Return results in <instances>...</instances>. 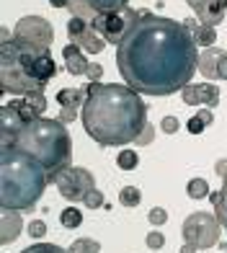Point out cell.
Listing matches in <instances>:
<instances>
[{"instance_id": "6da1fadb", "label": "cell", "mask_w": 227, "mask_h": 253, "mask_svg": "<svg viewBox=\"0 0 227 253\" xmlns=\"http://www.w3.org/2000/svg\"><path fill=\"white\" fill-rule=\"evenodd\" d=\"M116 67L137 93L173 96L199 70V47L184 21L137 10L116 47Z\"/></svg>"}, {"instance_id": "7a4b0ae2", "label": "cell", "mask_w": 227, "mask_h": 253, "mask_svg": "<svg viewBox=\"0 0 227 253\" xmlns=\"http://www.w3.org/2000/svg\"><path fill=\"white\" fill-rule=\"evenodd\" d=\"M88 137L101 147L134 142L147 126V103L127 83H88V101L80 109Z\"/></svg>"}, {"instance_id": "3957f363", "label": "cell", "mask_w": 227, "mask_h": 253, "mask_svg": "<svg viewBox=\"0 0 227 253\" xmlns=\"http://www.w3.org/2000/svg\"><path fill=\"white\" fill-rule=\"evenodd\" d=\"M47 183L49 173L37 158L18 147L0 150V207L3 210L34 212Z\"/></svg>"}, {"instance_id": "277c9868", "label": "cell", "mask_w": 227, "mask_h": 253, "mask_svg": "<svg viewBox=\"0 0 227 253\" xmlns=\"http://www.w3.org/2000/svg\"><path fill=\"white\" fill-rule=\"evenodd\" d=\"M10 147H18V150L29 153L31 158H37L39 163L47 168L49 181L54 183L57 176L62 173L65 168H70L73 160V140L70 132L60 119H31L26 122V126L18 132L16 142Z\"/></svg>"}, {"instance_id": "5b68a950", "label": "cell", "mask_w": 227, "mask_h": 253, "mask_svg": "<svg viewBox=\"0 0 227 253\" xmlns=\"http://www.w3.org/2000/svg\"><path fill=\"white\" fill-rule=\"evenodd\" d=\"M44 88H47V83L29 78L24 57H21L16 44L10 39L3 42V49H0V90L13 96H31L44 93Z\"/></svg>"}, {"instance_id": "8992f818", "label": "cell", "mask_w": 227, "mask_h": 253, "mask_svg": "<svg viewBox=\"0 0 227 253\" xmlns=\"http://www.w3.org/2000/svg\"><path fill=\"white\" fill-rule=\"evenodd\" d=\"M10 42L29 57H41V54H49L52 42H54V31H52L47 18L24 16L13 26V37H10Z\"/></svg>"}, {"instance_id": "52a82bcc", "label": "cell", "mask_w": 227, "mask_h": 253, "mask_svg": "<svg viewBox=\"0 0 227 253\" xmlns=\"http://www.w3.org/2000/svg\"><path fill=\"white\" fill-rule=\"evenodd\" d=\"M220 230H222V222L214 214L194 212L181 225V235H184V243H194L196 248H212L220 240Z\"/></svg>"}, {"instance_id": "ba28073f", "label": "cell", "mask_w": 227, "mask_h": 253, "mask_svg": "<svg viewBox=\"0 0 227 253\" xmlns=\"http://www.w3.org/2000/svg\"><path fill=\"white\" fill-rule=\"evenodd\" d=\"M54 186L67 202H83L85 194L90 189H96V178H93V173H90L88 168L70 166V168H65L62 173L57 176Z\"/></svg>"}, {"instance_id": "9c48e42d", "label": "cell", "mask_w": 227, "mask_h": 253, "mask_svg": "<svg viewBox=\"0 0 227 253\" xmlns=\"http://www.w3.org/2000/svg\"><path fill=\"white\" fill-rule=\"evenodd\" d=\"M134 16H137L134 8H127L124 13H96V18L90 21V29L96 34H101L106 39V44H116L119 47L129 24L134 21Z\"/></svg>"}, {"instance_id": "30bf717a", "label": "cell", "mask_w": 227, "mask_h": 253, "mask_svg": "<svg viewBox=\"0 0 227 253\" xmlns=\"http://www.w3.org/2000/svg\"><path fill=\"white\" fill-rule=\"evenodd\" d=\"M26 126V119L21 117V111L13 106V103H5L3 109H0V142L3 147H10L16 142L18 132Z\"/></svg>"}, {"instance_id": "8fae6325", "label": "cell", "mask_w": 227, "mask_h": 253, "mask_svg": "<svg viewBox=\"0 0 227 253\" xmlns=\"http://www.w3.org/2000/svg\"><path fill=\"white\" fill-rule=\"evenodd\" d=\"M186 106H217L220 101V88L212 83H189L181 90Z\"/></svg>"}, {"instance_id": "7c38bea8", "label": "cell", "mask_w": 227, "mask_h": 253, "mask_svg": "<svg viewBox=\"0 0 227 253\" xmlns=\"http://www.w3.org/2000/svg\"><path fill=\"white\" fill-rule=\"evenodd\" d=\"M191 10L196 13L199 24L204 26H217L227 13V0H186Z\"/></svg>"}, {"instance_id": "4fadbf2b", "label": "cell", "mask_w": 227, "mask_h": 253, "mask_svg": "<svg viewBox=\"0 0 227 253\" xmlns=\"http://www.w3.org/2000/svg\"><path fill=\"white\" fill-rule=\"evenodd\" d=\"M21 52V49H18ZM21 57H24V65H26V73L29 78L34 80H41V83H47V80H52L57 75V62L52 60L49 54H41V57H29L21 52Z\"/></svg>"}, {"instance_id": "5bb4252c", "label": "cell", "mask_w": 227, "mask_h": 253, "mask_svg": "<svg viewBox=\"0 0 227 253\" xmlns=\"http://www.w3.org/2000/svg\"><path fill=\"white\" fill-rule=\"evenodd\" d=\"M0 225H3V233H0V243H10L21 235V227H24V220H21V212L16 210H0Z\"/></svg>"}, {"instance_id": "9a60e30c", "label": "cell", "mask_w": 227, "mask_h": 253, "mask_svg": "<svg viewBox=\"0 0 227 253\" xmlns=\"http://www.w3.org/2000/svg\"><path fill=\"white\" fill-rule=\"evenodd\" d=\"M62 57H65V70L70 75H85L88 73V60L83 54V47H77V44H67L62 49Z\"/></svg>"}, {"instance_id": "2e32d148", "label": "cell", "mask_w": 227, "mask_h": 253, "mask_svg": "<svg viewBox=\"0 0 227 253\" xmlns=\"http://www.w3.org/2000/svg\"><path fill=\"white\" fill-rule=\"evenodd\" d=\"M225 54V49L220 47H207L201 54H199V73L207 78V80H217V62H220V57Z\"/></svg>"}, {"instance_id": "e0dca14e", "label": "cell", "mask_w": 227, "mask_h": 253, "mask_svg": "<svg viewBox=\"0 0 227 253\" xmlns=\"http://www.w3.org/2000/svg\"><path fill=\"white\" fill-rule=\"evenodd\" d=\"M184 24L191 29V34H194V42L196 47H214V42H217V31H214V26H204L199 24V18H184Z\"/></svg>"}, {"instance_id": "ac0fdd59", "label": "cell", "mask_w": 227, "mask_h": 253, "mask_svg": "<svg viewBox=\"0 0 227 253\" xmlns=\"http://www.w3.org/2000/svg\"><path fill=\"white\" fill-rule=\"evenodd\" d=\"M88 101V85L85 88H62L57 90V103L62 109H83Z\"/></svg>"}, {"instance_id": "d6986e66", "label": "cell", "mask_w": 227, "mask_h": 253, "mask_svg": "<svg viewBox=\"0 0 227 253\" xmlns=\"http://www.w3.org/2000/svg\"><path fill=\"white\" fill-rule=\"evenodd\" d=\"M96 13H124L129 8V0H85Z\"/></svg>"}, {"instance_id": "ffe728a7", "label": "cell", "mask_w": 227, "mask_h": 253, "mask_svg": "<svg viewBox=\"0 0 227 253\" xmlns=\"http://www.w3.org/2000/svg\"><path fill=\"white\" fill-rule=\"evenodd\" d=\"M77 47H83V52H88V54H98V52H104V47H106V39L101 37V34H96L93 29H90L85 37L77 42Z\"/></svg>"}, {"instance_id": "44dd1931", "label": "cell", "mask_w": 227, "mask_h": 253, "mask_svg": "<svg viewBox=\"0 0 227 253\" xmlns=\"http://www.w3.org/2000/svg\"><path fill=\"white\" fill-rule=\"evenodd\" d=\"M88 31H90V21H85V18H80V16H73L70 21H67V34H70V42H73V44L80 42Z\"/></svg>"}, {"instance_id": "7402d4cb", "label": "cell", "mask_w": 227, "mask_h": 253, "mask_svg": "<svg viewBox=\"0 0 227 253\" xmlns=\"http://www.w3.org/2000/svg\"><path fill=\"white\" fill-rule=\"evenodd\" d=\"M80 222H83V214H80V210H77V207H67V210L60 212V225H62V227L75 230V227H80Z\"/></svg>"}, {"instance_id": "603a6c76", "label": "cell", "mask_w": 227, "mask_h": 253, "mask_svg": "<svg viewBox=\"0 0 227 253\" xmlns=\"http://www.w3.org/2000/svg\"><path fill=\"white\" fill-rule=\"evenodd\" d=\"M186 194L191 199H204V197H209V183L204 178H191L186 186Z\"/></svg>"}, {"instance_id": "cb8c5ba5", "label": "cell", "mask_w": 227, "mask_h": 253, "mask_svg": "<svg viewBox=\"0 0 227 253\" xmlns=\"http://www.w3.org/2000/svg\"><path fill=\"white\" fill-rule=\"evenodd\" d=\"M119 202H121V207H137L142 202V194L137 186H124L119 191Z\"/></svg>"}, {"instance_id": "d4e9b609", "label": "cell", "mask_w": 227, "mask_h": 253, "mask_svg": "<svg viewBox=\"0 0 227 253\" xmlns=\"http://www.w3.org/2000/svg\"><path fill=\"white\" fill-rule=\"evenodd\" d=\"M70 253H101V243L98 240H90V238H80L67 248Z\"/></svg>"}, {"instance_id": "484cf974", "label": "cell", "mask_w": 227, "mask_h": 253, "mask_svg": "<svg viewBox=\"0 0 227 253\" xmlns=\"http://www.w3.org/2000/svg\"><path fill=\"white\" fill-rule=\"evenodd\" d=\"M137 163H140V155L134 153V150H121L116 155V166L121 170H134V168H137Z\"/></svg>"}, {"instance_id": "4316f807", "label": "cell", "mask_w": 227, "mask_h": 253, "mask_svg": "<svg viewBox=\"0 0 227 253\" xmlns=\"http://www.w3.org/2000/svg\"><path fill=\"white\" fill-rule=\"evenodd\" d=\"M83 204L88 207V210H101V207L106 204V199H104V194H101V189H90V191L85 194Z\"/></svg>"}, {"instance_id": "83f0119b", "label": "cell", "mask_w": 227, "mask_h": 253, "mask_svg": "<svg viewBox=\"0 0 227 253\" xmlns=\"http://www.w3.org/2000/svg\"><path fill=\"white\" fill-rule=\"evenodd\" d=\"M26 101H29V106L34 109L37 117H41V114L47 111V96L44 93H31V96H26Z\"/></svg>"}, {"instance_id": "f1b7e54d", "label": "cell", "mask_w": 227, "mask_h": 253, "mask_svg": "<svg viewBox=\"0 0 227 253\" xmlns=\"http://www.w3.org/2000/svg\"><path fill=\"white\" fill-rule=\"evenodd\" d=\"M21 253H70V251H65L60 246H52V243H34V246L24 248Z\"/></svg>"}, {"instance_id": "f546056e", "label": "cell", "mask_w": 227, "mask_h": 253, "mask_svg": "<svg viewBox=\"0 0 227 253\" xmlns=\"http://www.w3.org/2000/svg\"><path fill=\"white\" fill-rule=\"evenodd\" d=\"M145 243H147V248H152V251H160V248L165 246V238H163V233H157V230H152V233L145 238Z\"/></svg>"}, {"instance_id": "4dcf8cb0", "label": "cell", "mask_w": 227, "mask_h": 253, "mask_svg": "<svg viewBox=\"0 0 227 253\" xmlns=\"http://www.w3.org/2000/svg\"><path fill=\"white\" fill-rule=\"evenodd\" d=\"M150 222L152 225H165L168 222V212L163 210V207H155V210H150Z\"/></svg>"}, {"instance_id": "1f68e13d", "label": "cell", "mask_w": 227, "mask_h": 253, "mask_svg": "<svg viewBox=\"0 0 227 253\" xmlns=\"http://www.w3.org/2000/svg\"><path fill=\"white\" fill-rule=\"evenodd\" d=\"M160 126H163V132H165V134H176L181 124H178V119H176V117H163Z\"/></svg>"}, {"instance_id": "d6a6232c", "label": "cell", "mask_w": 227, "mask_h": 253, "mask_svg": "<svg viewBox=\"0 0 227 253\" xmlns=\"http://www.w3.org/2000/svg\"><path fill=\"white\" fill-rule=\"evenodd\" d=\"M186 129H189L191 134H201L204 129H207V124H204L199 117H191V119L186 122Z\"/></svg>"}, {"instance_id": "836d02e7", "label": "cell", "mask_w": 227, "mask_h": 253, "mask_svg": "<svg viewBox=\"0 0 227 253\" xmlns=\"http://www.w3.org/2000/svg\"><path fill=\"white\" fill-rule=\"evenodd\" d=\"M44 233H47V225H44L41 220H34V222L29 225V235H31V238L39 240V238H44Z\"/></svg>"}, {"instance_id": "e575fe53", "label": "cell", "mask_w": 227, "mask_h": 253, "mask_svg": "<svg viewBox=\"0 0 227 253\" xmlns=\"http://www.w3.org/2000/svg\"><path fill=\"white\" fill-rule=\"evenodd\" d=\"M85 75H88V80H90V83H98V80H101V75H104V67H101L98 62H90Z\"/></svg>"}, {"instance_id": "d590c367", "label": "cell", "mask_w": 227, "mask_h": 253, "mask_svg": "<svg viewBox=\"0 0 227 253\" xmlns=\"http://www.w3.org/2000/svg\"><path fill=\"white\" fill-rule=\"evenodd\" d=\"M152 134H155V129H152L150 124H147V126H145V132L137 137V140H134V145H140V147H142V145H147V142H152Z\"/></svg>"}, {"instance_id": "8d00e7d4", "label": "cell", "mask_w": 227, "mask_h": 253, "mask_svg": "<svg viewBox=\"0 0 227 253\" xmlns=\"http://www.w3.org/2000/svg\"><path fill=\"white\" fill-rule=\"evenodd\" d=\"M217 75H220V80L227 83V52L220 57V62H217Z\"/></svg>"}, {"instance_id": "74e56055", "label": "cell", "mask_w": 227, "mask_h": 253, "mask_svg": "<svg viewBox=\"0 0 227 253\" xmlns=\"http://www.w3.org/2000/svg\"><path fill=\"white\" fill-rule=\"evenodd\" d=\"M77 119V109H62L60 111V122L67 124V122H75Z\"/></svg>"}, {"instance_id": "f35d334b", "label": "cell", "mask_w": 227, "mask_h": 253, "mask_svg": "<svg viewBox=\"0 0 227 253\" xmlns=\"http://www.w3.org/2000/svg\"><path fill=\"white\" fill-rule=\"evenodd\" d=\"M196 117H199L204 124H207V126L214 122V117H212V111H209V109H199V114H196Z\"/></svg>"}, {"instance_id": "ab89813d", "label": "cell", "mask_w": 227, "mask_h": 253, "mask_svg": "<svg viewBox=\"0 0 227 253\" xmlns=\"http://www.w3.org/2000/svg\"><path fill=\"white\" fill-rule=\"evenodd\" d=\"M73 0H49V5L52 8H70Z\"/></svg>"}, {"instance_id": "60d3db41", "label": "cell", "mask_w": 227, "mask_h": 253, "mask_svg": "<svg viewBox=\"0 0 227 253\" xmlns=\"http://www.w3.org/2000/svg\"><path fill=\"white\" fill-rule=\"evenodd\" d=\"M199 248L194 246V243H184V246H181V253H196Z\"/></svg>"}, {"instance_id": "b9f144b4", "label": "cell", "mask_w": 227, "mask_h": 253, "mask_svg": "<svg viewBox=\"0 0 227 253\" xmlns=\"http://www.w3.org/2000/svg\"><path fill=\"white\" fill-rule=\"evenodd\" d=\"M225 230H227V220H225Z\"/></svg>"}]
</instances>
